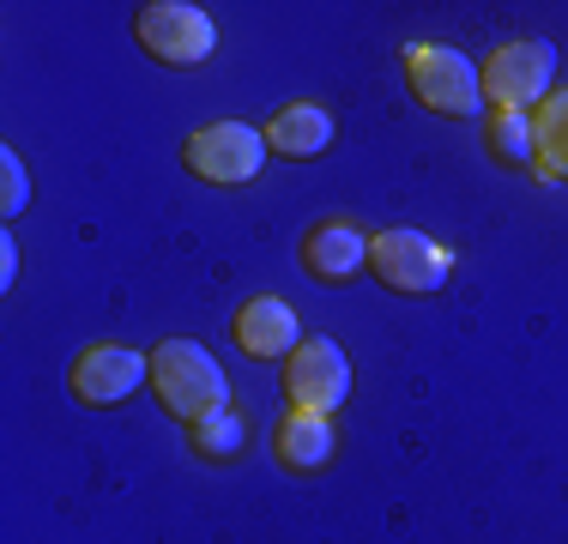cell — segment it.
I'll list each match as a JSON object with an SVG mask.
<instances>
[{
    "instance_id": "cell-3",
    "label": "cell",
    "mask_w": 568,
    "mask_h": 544,
    "mask_svg": "<svg viewBox=\"0 0 568 544\" xmlns=\"http://www.w3.org/2000/svg\"><path fill=\"white\" fill-rule=\"evenodd\" d=\"M133 37H140V49L164 67H200L219 49V24H212V12L194 7V0H152V7H140Z\"/></svg>"
},
{
    "instance_id": "cell-1",
    "label": "cell",
    "mask_w": 568,
    "mask_h": 544,
    "mask_svg": "<svg viewBox=\"0 0 568 544\" xmlns=\"http://www.w3.org/2000/svg\"><path fill=\"white\" fill-rule=\"evenodd\" d=\"M152 387L175 424H200V417L230 405V381L219 370V357L206 345H194V339H164L152 351Z\"/></svg>"
},
{
    "instance_id": "cell-2",
    "label": "cell",
    "mask_w": 568,
    "mask_h": 544,
    "mask_svg": "<svg viewBox=\"0 0 568 544\" xmlns=\"http://www.w3.org/2000/svg\"><path fill=\"white\" fill-rule=\"evenodd\" d=\"M405 79H412V98L448 121H466L484 109V73L448 43H412L405 49Z\"/></svg>"
},
{
    "instance_id": "cell-9",
    "label": "cell",
    "mask_w": 568,
    "mask_h": 544,
    "mask_svg": "<svg viewBox=\"0 0 568 544\" xmlns=\"http://www.w3.org/2000/svg\"><path fill=\"white\" fill-rule=\"evenodd\" d=\"M230 333H236V351H248L254 363H284L303 345L296 309L284 303V296H254V303H242L236 321H230Z\"/></svg>"
},
{
    "instance_id": "cell-15",
    "label": "cell",
    "mask_w": 568,
    "mask_h": 544,
    "mask_svg": "<svg viewBox=\"0 0 568 544\" xmlns=\"http://www.w3.org/2000/svg\"><path fill=\"white\" fill-rule=\"evenodd\" d=\"M187 435H194V454H200V460H236V447H242V435H248V424H242V417L224 405V412L187 424Z\"/></svg>"
},
{
    "instance_id": "cell-16",
    "label": "cell",
    "mask_w": 568,
    "mask_h": 544,
    "mask_svg": "<svg viewBox=\"0 0 568 544\" xmlns=\"http://www.w3.org/2000/svg\"><path fill=\"white\" fill-rule=\"evenodd\" d=\"M24 200H31V175H24V158L12 145H0V212L19 218Z\"/></svg>"
},
{
    "instance_id": "cell-6",
    "label": "cell",
    "mask_w": 568,
    "mask_h": 544,
    "mask_svg": "<svg viewBox=\"0 0 568 544\" xmlns=\"http://www.w3.org/2000/svg\"><path fill=\"white\" fill-rule=\"evenodd\" d=\"M187 170L200 175V182H219V188H242L254 182V175L266 170V133L248 128V121H206V128L187 133L182 145Z\"/></svg>"
},
{
    "instance_id": "cell-8",
    "label": "cell",
    "mask_w": 568,
    "mask_h": 544,
    "mask_svg": "<svg viewBox=\"0 0 568 544\" xmlns=\"http://www.w3.org/2000/svg\"><path fill=\"white\" fill-rule=\"evenodd\" d=\"M152 381V357L133 345H85L73 357V375H67V387H73L79 405H121L133 400V393Z\"/></svg>"
},
{
    "instance_id": "cell-5",
    "label": "cell",
    "mask_w": 568,
    "mask_h": 544,
    "mask_svg": "<svg viewBox=\"0 0 568 544\" xmlns=\"http://www.w3.org/2000/svg\"><path fill=\"white\" fill-rule=\"evenodd\" d=\"M369 272L387 284V291L399 296H429L448 284L454 272V249L436 236H424V230H382V236L369 242Z\"/></svg>"
},
{
    "instance_id": "cell-13",
    "label": "cell",
    "mask_w": 568,
    "mask_h": 544,
    "mask_svg": "<svg viewBox=\"0 0 568 544\" xmlns=\"http://www.w3.org/2000/svg\"><path fill=\"white\" fill-rule=\"evenodd\" d=\"M532 140H538V163H532V170L568 182V91H550V98L532 109Z\"/></svg>"
},
{
    "instance_id": "cell-4",
    "label": "cell",
    "mask_w": 568,
    "mask_h": 544,
    "mask_svg": "<svg viewBox=\"0 0 568 544\" xmlns=\"http://www.w3.org/2000/svg\"><path fill=\"white\" fill-rule=\"evenodd\" d=\"M550 91H557V43H545V37L503 43L484 61V103H496V109L532 115Z\"/></svg>"
},
{
    "instance_id": "cell-11",
    "label": "cell",
    "mask_w": 568,
    "mask_h": 544,
    "mask_svg": "<svg viewBox=\"0 0 568 544\" xmlns=\"http://www.w3.org/2000/svg\"><path fill=\"white\" fill-rule=\"evenodd\" d=\"M333 447H339V430H333L327 412L291 405V412L278 417V430H273V454H278L284 472H321L333 460Z\"/></svg>"
},
{
    "instance_id": "cell-12",
    "label": "cell",
    "mask_w": 568,
    "mask_h": 544,
    "mask_svg": "<svg viewBox=\"0 0 568 544\" xmlns=\"http://www.w3.org/2000/svg\"><path fill=\"white\" fill-rule=\"evenodd\" d=\"M261 133H266V152L273 158L308 163L333 145V115L321 103H284V109H273V121Z\"/></svg>"
},
{
    "instance_id": "cell-14",
    "label": "cell",
    "mask_w": 568,
    "mask_h": 544,
    "mask_svg": "<svg viewBox=\"0 0 568 544\" xmlns=\"http://www.w3.org/2000/svg\"><path fill=\"white\" fill-rule=\"evenodd\" d=\"M484 145H490V158L508 163V170H532L538 163L532 115H520V109H496V115L484 121Z\"/></svg>"
},
{
    "instance_id": "cell-7",
    "label": "cell",
    "mask_w": 568,
    "mask_h": 544,
    "mask_svg": "<svg viewBox=\"0 0 568 544\" xmlns=\"http://www.w3.org/2000/svg\"><path fill=\"white\" fill-rule=\"evenodd\" d=\"M351 393V363L333 339H303V345L284 357V400L303 405V412H339Z\"/></svg>"
},
{
    "instance_id": "cell-17",
    "label": "cell",
    "mask_w": 568,
    "mask_h": 544,
    "mask_svg": "<svg viewBox=\"0 0 568 544\" xmlns=\"http://www.w3.org/2000/svg\"><path fill=\"white\" fill-rule=\"evenodd\" d=\"M12 279H19V242L0 236V291H12Z\"/></svg>"
},
{
    "instance_id": "cell-10",
    "label": "cell",
    "mask_w": 568,
    "mask_h": 544,
    "mask_svg": "<svg viewBox=\"0 0 568 544\" xmlns=\"http://www.w3.org/2000/svg\"><path fill=\"white\" fill-rule=\"evenodd\" d=\"M303 266L315 284H345L369 266V236L357 224H345V218H327V224H315L303 236Z\"/></svg>"
}]
</instances>
